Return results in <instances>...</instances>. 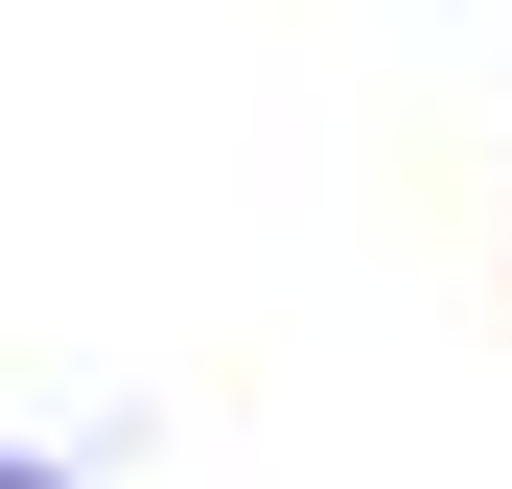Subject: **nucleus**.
Listing matches in <instances>:
<instances>
[{"label":"nucleus","mask_w":512,"mask_h":489,"mask_svg":"<svg viewBox=\"0 0 512 489\" xmlns=\"http://www.w3.org/2000/svg\"><path fill=\"white\" fill-rule=\"evenodd\" d=\"M0 489H70V466H0Z\"/></svg>","instance_id":"nucleus-1"}]
</instances>
